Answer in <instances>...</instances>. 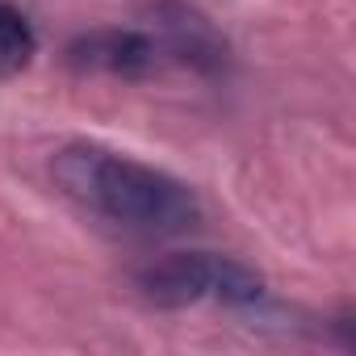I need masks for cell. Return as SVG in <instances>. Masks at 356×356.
Wrapping results in <instances>:
<instances>
[{
	"label": "cell",
	"instance_id": "6da1fadb",
	"mask_svg": "<svg viewBox=\"0 0 356 356\" xmlns=\"http://www.w3.org/2000/svg\"><path fill=\"white\" fill-rule=\"evenodd\" d=\"M55 181L88 214L134 235H185L206 214L202 197L181 176L97 143L63 147L55 155Z\"/></svg>",
	"mask_w": 356,
	"mask_h": 356
},
{
	"label": "cell",
	"instance_id": "7a4b0ae2",
	"mask_svg": "<svg viewBox=\"0 0 356 356\" xmlns=\"http://www.w3.org/2000/svg\"><path fill=\"white\" fill-rule=\"evenodd\" d=\"M134 289L163 310L185 306H222V310H252L264 302V277L222 252H168L147 260L134 273Z\"/></svg>",
	"mask_w": 356,
	"mask_h": 356
},
{
	"label": "cell",
	"instance_id": "3957f363",
	"mask_svg": "<svg viewBox=\"0 0 356 356\" xmlns=\"http://www.w3.org/2000/svg\"><path fill=\"white\" fill-rule=\"evenodd\" d=\"M67 63L88 76H113V80H147L172 63L163 30H138V26H101L67 47Z\"/></svg>",
	"mask_w": 356,
	"mask_h": 356
},
{
	"label": "cell",
	"instance_id": "277c9868",
	"mask_svg": "<svg viewBox=\"0 0 356 356\" xmlns=\"http://www.w3.org/2000/svg\"><path fill=\"white\" fill-rule=\"evenodd\" d=\"M38 55V30L34 22L13 5V0H0V80L22 76Z\"/></svg>",
	"mask_w": 356,
	"mask_h": 356
}]
</instances>
